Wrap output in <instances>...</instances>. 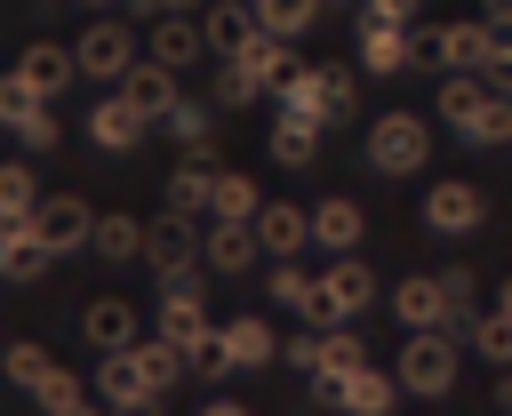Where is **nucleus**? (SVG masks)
<instances>
[{
  "label": "nucleus",
  "mask_w": 512,
  "mask_h": 416,
  "mask_svg": "<svg viewBox=\"0 0 512 416\" xmlns=\"http://www.w3.org/2000/svg\"><path fill=\"white\" fill-rule=\"evenodd\" d=\"M176 368H184V352L152 336V344L104 352V376H96V384H104V400H112L120 416H152V400H160V392L176 384Z\"/></svg>",
  "instance_id": "obj_1"
},
{
  "label": "nucleus",
  "mask_w": 512,
  "mask_h": 416,
  "mask_svg": "<svg viewBox=\"0 0 512 416\" xmlns=\"http://www.w3.org/2000/svg\"><path fill=\"white\" fill-rule=\"evenodd\" d=\"M440 120H448L464 144H512V96H504V88H488L480 72L440 80Z\"/></svg>",
  "instance_id": "obj_2"
},
{
  "label": "nucleus",
  "mask_w": 512,
  "mask_h": 416,
  "mask_svg": "<svg viewBox=\"0 0 512 416\" xmlns=\"http://www.w3.org/2000/svg\"><path fill=\"white\" fill-rule=\"evenodd\" d=\"M392 384L416 392V400H440L456 384V336L448 328H424V336H400V360H392Z\"/></svg>",
  "instance_id": "obj_3"
},
{
  "label": "nucleus",
  "mask_w": 512,
  "mask_h": 416,
  "mask_svg": "<svg viewBox=\"0 0 512 416\" xmlns=\"http://www.w3.org/2000/svg\"><path fill=\"white\" fill-rule=\"evenodd\" d=\"M280 104H296V112H312V120H352L360 80H352V64H296V80L280 88Z\"/></svg>",
  "instance_id": "obj_4"
},
{
  "label": "nucleus",
  "mask_w": 512,
  "mask_h": 416,
  "mask_svg": "<svg viewBox=\"0 0 512 416\" xmlns=\"http://www.w3.org/2000/svg\"><path fill=\"white\" fill-rule=\"evenodd\" d=\"M368 304H376L368 264H360V256H328V272H320V304H312V328H352Z\"/></svg>",
  "instance_id": "obj_5"
},
{
  "label": "nucleus",
  "mask_w": 512,
  "mask_h": 416,
  "mask_svg": "<svg viewBox=\"0 0 512 416\" xmlns=\"http://www.w3.org/2000/svg\"><path fill=\"white\" fill-rule=\"evenodd\" d=\"M424 152H432V128H424L416 112H384V120L368 128V160H376V176H416Z\"/></svg>",
  "instance_id": "obj_6"
},
{
  "label": "nucleus",
  "mask_w": 512,
  "mask_h": 416,
  "mask_svg": "<svg viewBox=\"0 0 512 416\" xmlns=\"http://www.w3.org/2000/svg\"><path fill=\"white\" fill-rule=\"evenodd\" d=\"M0 128H8L16 144H32V152H48V144H56V112H48V96H40L16 64L0 72Z\"/></svg>",
  "instance_id": "obj_7"
},
{
  "label": "nucleus",
  "mask_w": 512,
  "mask_h": 416,
  "mask_svg": "<svg viewBox=\"0 0 512 416\" xmlns=\"http://www.w3.org/2000/svg\"><path fill=\"white\" fill-rule=\"evenodd\" d=\"M72 64H80V80H128V64H136V40H128V24H112V16H88V32L72 40Z\"/></svg>",
  "instance_id": "obj_8"
},
{
  "label": "nucleus",
  "mask_w": 512,
  "mask_h": 416,
  "mask_svg": "<svg viewBox=\"0 0 512 416\" xmlns=\"http://www.w3.org/2000/svg\"><path fill=\"white\" fill-rule=\"evenodd\" d=\"M32 232H40V248H48V256H72V248H88V240H96V208H88L80 192H48V200L32 208Z\"/></svg>",
  "instance_id": "obj_9"
},
{
  "label": "nucleus",
  "mask_w": 512,
  "mask_h": 416,
  "mask_svg": "<svg viewBox=\"0 0 512 416\" xmlns=\"http://www.w3.org/2000/svg\"><path fill=\"white\" fill-rule=\"evenodd\" d=\"M192 224H200V216L160 208V224H144V264L168 272V280H192V264H200V232H192Z\"/></svg>",
  "instance_id": "obj_10"
},
{
  "label": "nucleus",
  "mask_w": 512,
  "mask_h": 416,
  "mask_svg": "<svg viewBox=\"0 0 512 416\" xmlns=\"http://www.w3.org/2000/svg\"><path fill=\"white\" fill-rule=\"evenodd\" d=\"M424 56L456 80V72H480L488 64V16H456V24H440L432 40H424Z\"/></svg>",
  "instance_id": "obj_11"
},
{
  "label": "nucleus",
  "mask_w": 512,
  "mask_h": 416,
  "mask_svg": "<svg viewBox=\"0 0 512 416\" xmlns=\"http://www.w3.org/2000/svg\"><path fill=\"white\" fill-rule=\"evenodd\" d=\"M392 312H400V328H408V336L448 328V272H408V280L392 288Z\"/></svg>",
  "instance_id": "obj_12"
},
{
  "label": "nucleus",
  "mask_w": 512,
  "mask_h": 416,
  "mask_svg": "<svg viewBox=\"0 0 512 416\" xmlns=\"http://www.w3.org/2000/svg\"><path fill=\"white\" fill-rule=\"evenodd\" d=\"M200 336H208V304H200V280H168V288H160V344L192 352Z\"/></svg>",
  "instance_id": "obj_13"
},
{
  "label": "nucleus",
  "mask_w": 512,
  "mask_h": 416,
  "mask_svg": "<svg viewBox=\"0 0 512 416\" xmlns=\"http://www.w3.org/2000/svg\"><path fill=\"white\" fill-rule=\"evenodd\" d=\"M320 128H328V120H312V112L280 104V112H272V144H264V152H272L280 168H312V160H320Z\"/></svg>",
  "instance_id": "obj_14"
},
{
  "label": "nucleus",
  "mask_w": 512,
  "mask_h": 416,
  "mask_svg": "<svg viewBox=\"0 0 512 416\" xmlns=\"http://www.w3.org/2000/svg\"><path fill=\"white\" fill-rule=\"evenodd\" d=\"M312 240H320L328 256H360L368 208H360V200H312Z\"/></svg>",
  "instance_id": "obj_15"
},
{
  "label": "nucleus",
  "mask_w": 512,
  "mask_h": 416,
  "mask_svg": "<svg viewBox=\"0 0 512 416\" xmlns=\"http://www.w3.org/2000/svg\"><path fill=\"white\" fill-rule=\"evenodd\" d=\"M48 264H56V256L40 248L32 216H0V280H24V288H32V280H40Z\"/></svg>",
  "instance_id": "obj_16"
},
{
  "label": "nucleus",
  "mask_w": 512,
  "mask_h": 416,
  "mask_svg": "<svg viewBox=\"0 0 512 416\" xmlns=\"http://www.w3.org/2000/svg\"><path fill=\"white\" fill-rule=\"evenodd\" d=\"M256 32H264V24H256V8H248V0H216V8L200 16V40H208V56H224V64H232V56H240Z\"/></svg>",
  "instance_id": "obj_17"
},
{
  "label": "nucleus",
  "mask_w": 512,
  "mask_h": 416,
  "mask_svg": "<svg viewBox=\"0 0 512 416\" xmlns=\"http://www.w3.org/2000/svg\"><path fill=\"white\" fill-rule=\"evenodd\" d=\"M480 216H488L480 184H456V176H448V184H432V200H424V224H432V232H448V240H456V232H472Z\"/></svg>",
  "instance_id": "obj_18"
},
{
  "label": "nucleus",
  "mask_w": 512,
  "mask_h": 416,
  "mask_svg": "<svg viewBox=\"0 0 512 416\" xmlns=\"http://www.w3.org/2000/svg\"><path fill=\"white\" fill-rule=\"evenodd\" d=\"M304 240H312V208H288V200H264V208H256V248H264V256L288 264Z\"/></svg>",
  "instance_id": "obj_19"
},
{
  "label": "nucleus",
  "mask_w": 512,
  "mask_h": 416,
  "mask_svg": "<svg viewBox=\"0 0 512 416\" xmlns=\"http://www.w3.org/2000/svg\"><path fill=\"white\" fill-rule=\"evenodd\" d=\"M368 368V352H360V336L352 328H320V360H312V392L320 400H336V384L344 376H360Z\"/></svg>",
  "instance_id": "obj_20"
},
{
  "label": "nucleus",
  "mask_w": 512,
  "mask_h": 416,
  "mask_svg": "<svg viewBox=\"0 0 512 416\" xmlns=\"http://www.w3.org/2000/svg\"><path fill=\"white\" fill-rule=\"evenodd\" d=\"M200 56H208V40H200V16H152V64L184 72V64H200Z\"/></svg>",
  "instance_id": "obj_21"
},
{
  "label": "nucleus",
  "mask_w": 512,
  "mask_h": 416,
  "mask_svg": "<svg viewBox=\"0 0 512 416\" xmlns=\"http://www.w3.org/2000/svg\"><path fill=\"white\" fill-rule=\"evenodd\" d=\"M232 64H240V72H248V80H256L264 96H280V88L296 80V56H288V40H272V32H256V40H248V48L232 56Z\"/></svg>",
  "instance_id": "obj_22"
},
{
  "label": "nucleus",
  "mask_w": 512,
  "mask_h": 416,
  "mask_svg": "<svg viewBox=\"0 0 512 416\" xmlns=\"http://www.w3.org/2000/svg\"><path fill=\"white\" fill-rule=\"evenodd\" d=\"M120 96L144 112V120H168L184 96H176V72L168 64H128V80H120Z\"/></svg>",
  "instance_id": "obj_23"
},
{
  "label": "nucleus",
  "mask_w": 512,
  "mask_h": 416,
  "mask_svg": "<svg viewBox=\"0 0 512 416\" xmlns=\"http://www.w3.org/2000/svg\"><path fill=\"white\" fill-rule=\"evenodd\" d=\"M264 248H256V224H208L200 232V264L208 272H248Z\"/></svg>",
  "instance_id": "obj_24"
},
{
  "label": "nucleus",
  "mask_w": 512,
  "mask_h": 416,
  "mask_svg": "<svg viewBox=\"0 0 512 416\" xmlns=\"http://www.w3.org/2000/svg\"><path fill=\"white\" fill-rule=\"evenodd\" d=\"M80 336H88L96 352H128V344H144V336H136V312H128L120 296H96V304L80 312Z\"/></svg>",
  "instance_id": "obj_25"
},
{
  "label": "nucleus",
  "mask_w": 512,
  "mask_h": 416,
  "mask_svg": "<svg viewBox=\"0 0 512 416\" xmlns=\"http://www.w3.org/2000/svg\"><path fill=\"white\" fill-rule=\"evenodd\" d=\"M16 72H24L40 96H56V88H72V80H80V64H72V48H64V40H32V48L16 56Z\"/></svg>",
  "instance_id": "obj_26"
},
{
  "label": "nucleus",
  "mask_w": 512,
  "mask_h": 416,
  "mask_svg": "<svg viewBox=\"0 0 512 416\" xmlns=\"http://www.w3.org/2000/svg\"><path fill=\"white\" fill-rule=\"evenodd\" d=\"M392 400H400V384H392L384 368H360V376H344V384H336V400H328V408H344V416H392Z\"/></svg>",
  "instance_id": "obj_27"
},
{
  "label": "nucleus",
  "mask_w": 512,
  "mask_h": 416,
  "mask_svg": "<svg viewBox=\"0 0 512 416\" xmlns=\"http://www.w3.org/2000/svg\"><path fill=\"white\" fill-rule=\"evenodd\" d=\"M144 128H152V120H144V112H136V104H128V96H104V104H96V112H88V136H96V144H104V152H128V144H136V136H144Z\"/></svg>",
  "instance_id": "obj_28"
},
{
  "label": "nucleus",
  "mask_w": 512,
  "mask_h": 416,
  "mask_svg": "<svg viewBox=\"0 0 512 416\" xmlns=\"http://www.w3.org/2000/svg\"><path fill=\"white\" fill-rule=\"evenodd\" d=\"M256 208H264L256 176H240V168H216V200H208V216H216V224H256Z\"/></svg>",
  "instance_id": "obj_29"
},
{
  "label": "nucleus",
  "mask_w": 512,
  "mask_h": 416,
  "mask_svg": "<svg viewBox=\"0 0 512 416\" xmlns=\"http://www.w3.org/2000/svg\"><path fill=\"white\" fill-rule=\"evenodd\" d=\"M408 56H416L408 24H360V64H368V72H400Z\"/></svg>",
  "instance_id": "obj_30"
},
{
  "label": "nucleus",
  "mask_w": 512,
  "mask_h": 416,
  "mask_svg": "<svg viewBox=\"0 0 512 416\" xmlns=\"http://www.w3.org/2000/svg\"><path fill=\"white\" fill-rule=\"evenodd\" d=\"M208 200H216V168L192 152V160L168 176V208H176V216H208Z\"/></svg>",
  "instance_id": "obj_31"
},
{
  "label": "nucleus",
  "mask_w": 512,
  "mask_h": 416,
  "mask_svg": "<svg viewBox=\"0 0 512 416\" xmlns=\"http://www.w3.org/2000/svg\"><path fill=\"white\" fill-rule=\"evenodd\" d=\"M216 336H224V352H232V368H264V360L280 352V336H272V328H264L256 312H248V320H224Z\"/></svg>",
  "instance_id": "obj_32"
},
{
  "label": "nucleus",
  "mask_w": 512,
  "mask_h": 416,
  "mask_svg": "<svg viewBox=\"0 0 512 416\" xmlns=\"http://www.w3.org/2000/svg\"><path fill=\"white\" fill-rule=\"evenodd\" d=\"M264 296H272V304H288V312H304V320H312V304H320V272H304V264H296V256H288V264H280V272H264Z\"/></svg>",
  "instance_id": "obj_33"
},
{
  "label": "nucleus",
  "mask_w": 512,
  "mask_h": 416,
  "mask_svg": "<svg viewBox=\"0 0 512 416\" xmlns=\"http://www.w3.org/2000/svg\"><path fill=\"white\" fill-rule=\"evenodd\" d=\"M0 376H8V384H16V392H40V384H48V376H56V360H48V352H40V344H32V336H16V344H8V352H0Z\"/></svg>",
  "instance_id": "obj_34"
},
{
  "label": "nucleus",
  "mask_w": 512,
  "mask_h": 416,
  "mask_svg": "<svg viewBox=\"0 0 512 416\" xmlns=\"http://www.w3.org/2000/svg\"><path fill=\"white\" fill-rule=\"evenodd\" d=\"M248 8H256V24H264L272 40H296V32L320 24V0H248Z\"/></svg>",
  "instance_id": "obj_35"
},
{
  "label": "nucleus",
  "mask_w": 512,
  "mask_h": 416,
  "mask_svg": "<svg viewBox=\"0 0 512 416\" xmlns=\"http://www.w3.org/2000/svg\"><path fill=\"white\" fill-rule=\"evenodd\" d=\"M96 256L136 264V256H144V224H136V216H96Z\"/></svg>",
  "instance_id": "obj_36"
},
{
  "label": "nucleus",
  "mask_w": 512,
  "mask_h": 416,
  "mask_svg": "<svg viewBox=\"0 0 512 416\" xmlns=\"http://www.w3.org/2000/svg\"><path fill=\"white\" fill-rule=\"evenodd\" d=\"M32 208H40L32 168H24V160H0V216H32Z\"/></svg>",
  "instance_id": "obj_37"
},
{
  "label": "nucleus",
  "mask_w": 512,
  "mask_h": 416,
  "mask_svg": "<svg viewBox=\"0 0 512 416\" xmlns=\"http://www.w3.org/2000/svg\"><path fill=\"white\" fill-rule=\"evenodd\" d=\"M472 344H480V360L512 368V312H480V320H472Z\"/></svg>",
  "instance_id": "obj_38"
},
{
  "label": "nucleus",
  "mask_w": 512,
  "mask_h": 416,
  "mask_svg": "<svg viewBox=\"0 0 512 416\" xmlns=\"http://www.w3.org/2000/svg\"><path fill=\"white\" fill-rule=\"evenodd\" d=\"M184 368H192V376H208V384H224V368H232V352H224V336L208 328V336H200V344L184 352Z\"/></svg>",
  "instance_id": "obj_39"
},
{
  "label": "nucleus",
  "mask_w": 512,
  "mask_h": 416,
  "mask_svg": "<svg viewBox=\"0 0 512 416\" xmlns=\"http://www.w3.org/2000/svg\"><path fill=\"white\" fill-rule=\"evenodd\" d=\"M256 96H264V88H256L240 64H224V80H216V104H224V112H240V104H256Z\"/></svg>",
  "instance_id": "obj_40"
},
{
  "label": "nucleus",
  "mask_w": 512,
  "mask_h": 416,
  "mask_svg": "<svg viewBox=\"0 0 512 416\" xmlns=\"http://www.w3.org/2000/svg\"><path fill=\"white\" fill-rule=\"evenodd\" d=\"M480 304H472V272H448V328H472Z\"/></svg>",
  "instance_id": "obj_41"
},
{
  "label": "nucleus",
  "mask_w": 512,
  "mask_h": 416,
  "mask_svg": "<svg viewBox=\"0 0 512 416\" xmlns=\"http://www.w3.org/2000/svg\"><path fill=\"white\" fill-rule=\"evenodd\" d=\"M32 400H40L48 416H56V408H72V400H88V392H80V376H72V368H56V376H48V384H40Z\"/></svg>",
  "instance_id": "obj_42"
},
{
  "label": "nucleus",
  "mask_w": 512,
  "mask_h": 416,
  "mask_svg": "<svg viewBox=\"0 0 512 416\" xmlns=\"http://www.w3.org/2000/svg\"><path fill=\"white\" fill-rule=\"evenodd\" d=\"M168 128H176V136L200 152V144H208V104H176V112H168Z\"/></svg>",
  "instance_id": "obj_43"
},
{
  "label": "nucleus",
  "mask_w": 512,
  "mask_h": 416,
  "mask_svg": "<svg viewBox=\"0 0 512 416\" xmlns=\"http://www.w3.org/2000/svg\"><path fill=\"white\" fill-rule=\"evenodd\" d=\"M288 360L312 376V360H320V328H312V336H288Z\"/></svg>",
  "instance_id": "obj_44"
},
{
  "label": "nucleus",
  "mask_w": 512,
  "mask_h": 416,
  "mask_svg": "<svg viewBox=\"0 0 512 416\" xmlns=\"http://www.w3.org/2000/svg\"><path fill=\"white\" fill-rule=\"evenodd\" d=\"M200 416H248L240 400H200Z\"/></svg>",
  "instance_id": "obj_45"
},
{
  "label": "nucleus",
  "mask_w": 512,
  "mask_h": 416,
  "mask_svg": "<svg viewBox=\"0 0 512 416\" xmlns=\"http://www.w3.org/2000/svg\"><path fill=\"white\" fill-rule=\"evenodd\" d=\"M56 416H104V408H96V400H72V408H56Z\"/></svg>",
  "instance_id": "obj_46"
},
{
  "label": "nucleus",
  "mask_w": 512,
  "mask_h": 416,
  "mask_svg": "<svg viewBox=\"0 0 512 416\" xmlns=\"http://www.w3.org/2000/svg\"><path fill=\"white\" fill-rule=\"evenodd\" d=\"M192 8H200V0H160V16H192Z\"/></svg>",
  "instance_id": "obj_47"
},
{
  "label": "nucleus",
  "mask_w": 512,
  "mask_h": 416,
  "mask_svg": "<svg viewBox=\"0 0 512 416\" xmlns=\"http://www.w3.org/2000/svg\"><path fill=\"white\" fill-rule=\"evenodd\" d=\"M496 400H504V408H512V368H504V392H496Z\"/></svg>",
  "instance_id": "obj_48"
},
{
  "label": "nucleus",
  "mask_w": 512,
  "mask_h": 416,
  "mask_svg": "<svg viewBox=\"0 0 512 416\" xmlns=\"http://www.w3.org/2000/svg\"><path fill=\"white\" fill-rule=\"evenodd\" d=\"M392 8H400V16H416V8H424V0H392Z\"/></svg>",
  "instance_id": "obj_49"
},
{
  "label": "nucleus",
  "mask_w": 512,
  "mask_h": 416,
  "mask_svg": "<svg viewBox=\"0 0 512 416\" xmlns=\"http://www.w3.org/2000/svg\"><path fill=\"white\" fill-rule=\"evenodd\" d=\"M136 16H160V0H136Z\"/></svg>",
  "instance_id": "obj_50"
},
{
  "label": "nucleus",
  "mask_w": 512,
  "mask_h": 416,
  "mask_svg": "<svg viewBox=\"0 0 512 416\" xmlns=\"http://www.w3.org/2000/svg\"><path fill=\"white\" fill-rule=\"evenodd\" d=\"M488 16H512V0H488Z\"/></svg>",
  "instance_id": "obj_51"
},
{
  "label": "nucleus",
  "mask_w": 512,
  "mask_h": 416,
  "mask_svg": "<svg viewBox=\"0 0 512 416\" xmlns=\"http://www.w3.org/2000/svg\"><path fill=\"white\" fill-rule=\"evenodd\" d=\"M496 312H512V280H504V304H496Z\"/></svg>",
  "instance_id": "obj_52"
},
{
  "label": "nucleus",
  "mask_w": 512,
  "mask_h": 416,
  "mask_svg": "<svg viewBox=\"0 0 512 416\" xmlns=\"http://www.w3.org/2000/svg\"><path fill=\"white\" fill-rule=\"evenodd\" d=\"M88 8H96V16H104V8H112V0H88Z\"/></svg>",
  "instance_id": "obj_53"
},
{
  "label": "nucleus",
  "mask_w": 512,
  "mask_h": 416,
  "mask_svg": "<svg viewBox=\"0 0 512 416\" xmlns=\"http://www.w3.org/2000/svg\"><path fill=\"white\" fill-rule=\"evenodd\" d=\"M504 416H512V408H504Z\"/></svg>",
  "instance_id": "obj_54"
}]
</instances>
